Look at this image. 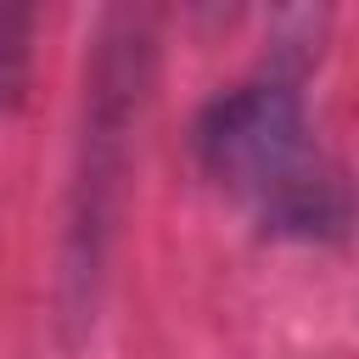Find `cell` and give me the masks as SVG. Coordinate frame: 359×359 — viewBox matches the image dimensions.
I'll use <instances>...</instances> for the list:
<instances>
[{
  "mask_svg": "<svg viewBox=\"0 0 359 359\" xmlns=\"http://www.w3.org/2000/svg\"><path fill=\"white\" fill-rule=\"evenodd\" d=\"M146 62L151 39L140 22H123V34H107L95 50L90 95H84V135H79V174H73V208H67V314H84L95 297V275L107 264V241L118 224V196L129 174V129L146 95Z\"/></svg>",
  "mask_w": 359,
  "mask_h": 359,
  "instance_id": "1",
  "label": "cell"
},
{
  "mask_svg": "<svg viewBox=\"0 0 359 359\" xmlns=\"http://www.w3.org/2000/svg\"><path fill=\"white\" fill-rule=\"evenodd\" d=\"M196 146L219 180L269 196L292 219H314L320 180H309L303 168V112L286 84H247L213 101Z\"/></svg>",
  "mask_w": 359,
  "mask_h": 359,
  "instance_id": "2",
  "label": "cell"
},
{
  "mask_svg": "<svg viewBox=\"0 0 359 359\" xmlns=\"http://www.w3.org/2000/svg\"><path fill=\"white\" fill-rule=\"evenodd\" d=\"M28 73V11H0V101L11 107L22 95Z\"/></svg>",
  "mask_w": 359,
  "mask_h": 359,
  "instance_id": "3",
  "label": "cell"
}]
</instances>
